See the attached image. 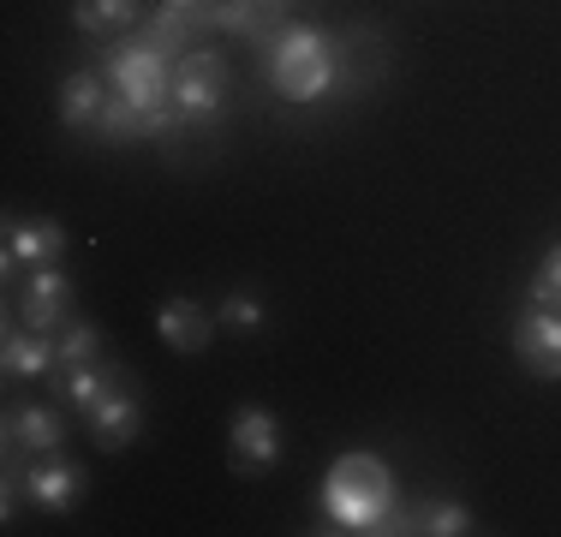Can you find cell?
<instances>
[{"instance_id":"6da1fadb","label":"cell","mask_w":561,"mask_h":537,"mask_svg":"<svg viewBox=\"0 0 561 537\" xmlns=\"http://www.w3.org/2000/svg\"><path fill=\"white\" fill-rule=\"evenodd\" d=\"M323 514L335 532H382L394 514V472L377 454H341L323 478Z\"/></svg>"},{"instance_id":"7a4b0ae2","label":"cell","mask_w":561,"mask_h":537,"mask_svg":"<svg viewBox=\"0 0 561 537\" xmlns=\"http://www.w3.org/2000/svg\"><path fill=\"white\" fill-rule=\"evenodd\" d=\"M270 84L287 102H317L341 84V43L311 24H287L270 43Z\"/></svg>"},{"instance_id":"3957f363","label":"cell","mask_w":561,"mask_h":537,"mask_svg":"<svg viewBox=\"0 0 561 537\" xmlns=\"http://www.w3.org/2000/svg\"><path fill=\"white\" fill-rule=\"evenodd\" d=\"M227 96H233V72L216 48H192L173 60V107H180L185 126L209 132L227 114Z\"/></svg>"},{"instance_id":"277c9868","label":"cell","mask_w":561,"mask_h":537,"mask_svg":"<svg viewBox=\"0 0 561 537\" xmlns=\"http://www.w3.org/2000/svg\"><path fill=\"white\" fill-rule=\"evenodd\" d=\"M102 78H108L114 96H126L144 114H168L173 107V66L168 54L144 48V43H119L102 54Z\"/></svg>"},{"instance_id":"5b68a950","label":"cell","mask_w":561,"mask_h":537,"mask_svg":"<svg viewBox=\"0 0 561 537\" xmlns=\"http://www.w3.org/2000/svg\"><path fill=\"white\" fill-rule=\"evenodd\" d=\"M514 353L519 365L543 382H561V311L550 305H531V311L514 317Z\"/></svg>"},{"instance_id":"8992f818","label":"cell","mask_w":561,"mask_h":537,"mask_svg":"<svg viewBox=\"0 0 561 537\" xmlns=\"http://www.w3.org/2000/svg\"><path fill=\"white\" fill-rule=\"evenodd\" d=\"M209 31H216V0H204V7H162L156 19H144L138 43L156 54H180V48L192 54Z\"/></svg>"},{"instance_id":"52a82bcc","label":"cell","mask_w":561,"mask_h":537,"mask_svg":"<svg viewBox=\"0 0 561 537\" xmlns=\"http://www.w3.org/2000/svg\"><path fill=\"white\" fill-rule=\"evenodd\" d=\"M138 430H144V407H138V395L126 388V376H119L108 395L90 407V442H96L102 454H119V448L138 442Z\"/></svg>"},{"instance_id":"ba28073f","label":"cell","mask_w":561,"mask_h":537,"mask_svg":"<svg viewBox=\"0 0 561 537\" xmlns=\"http://www.w3.org/2000/svg\"><path fill=\"white\" fill-rule=\"evenodd\" d=\"M227 442H233V454H239V472H257V466L280 460V424H275V412H263V407H239L233 424H227Z\"/></svg>"},{"instance_id":"9c48e42d","label":"cell","mask_w":561,"mask_h":537,"mask_svg":"<svg viewBox=\"0 0 561 537\" xmlns=\"http://www.w3.org/2000/svg\"><path fill=\"white\" fill-rule=\"evenodd\" d=\"M287 7L293 0H216V31H233L245 43L270 48L280 31H287Z\"/></svg>"},{"instance_id":"30bf717a","label":"cell","mask_w":561,"mask_h":537,"mask_svg":"<svg viewBox=\"0 0 561 537\" xmlns=\"http://www.w3.org/2000/svg\"><path fill=\"white\" fill-rule=\"evenodd\" d=\"M24 495H31L43 514H66V507L84 495V472H78L72 460H60V448H55V454H43V460L24 472Z\"/></svg>"},{"instance_id":"8fae6325","label":"cell","mask_w":561,"mask_h":537,"mask_svg":"<svg viewBox=\"0 0 561 537\" xmlns=\"http://www.w3.org/2000/svg\"><path fill=\"white\" fill-rule=\"evenodd\" d=\"M66 293H72V281L60 275L55 263H43V268H31V281L19 287V322L24 329H60V317H66Z\"/></svg>"},{"instance_id":"7c38bea8","label":"cell","mask_w":561,"mask_h":537,"mask_svg":"<svg viewBox=\"0 0 561 537\" xmlns=\"http://www.w3.org/2000/svg\"><path fill=\"white\" fill-rule=\"evenodd\" d=\"M0 365H7L12 382H31V376L43 382V376L60 365V341H48L43 329H24V322L12 317L7 322V358H0Z\"/></svg>"},{"instance_id":"4fadbf2b","label":"cell","mask_w":561,"mask_h":537,"mask_svg":"<svg viewBox=\"0 0 561 537\" xmlns=\"http://www.w3.org/2000/svg\"><path fill=\"white\" fill-rule=\"evenodd\" d=\"M156 329H162V341L173 353H204V346L216 341V322H209V311L192 299H168L162 317H156Z\"/></svg>"},{"instance_id":"5bb4252c","label":"cell","mask_w":561,"mask_h":537,"mask_svg":"<svg viewBox=\"0 0 561 537\" xmlns=\"http://www.w3.org/2000/svg\"><path fill=\"white\" fill-rule=\"evenodd\" d=\"M7 251L19 263H31V268H43V263H55L60 251H66V227L60 221H12L7 215Z\"/></svg>"},{"instance_id":"9a60e30c","label":"cell","mask_w":561,"mask_h":537,"mask_svg":"<svg viewBox=\"0 0 561 537\" xmlns=\"http://www.w3.org/2000/svg\"><path fill=\"white\" fill-rule=\"evenodd\" d=\"M60 436H66V424H60V412L55 407H19L7 419V454H19V448H31V454H55L60 448Z\"/></svg>"},{"instance_id":"2e32d148","label":"cell","mask_w":561,"mask_h":537,"mask_svg":"<svg viewBox=\"0 0 561 537\" xmlns=\"http://www.w3.org/2000/svg\"><path fill=\"white\" fill-rule=\"evenodd\" d=\"M114 90H108V78L102 72H72L60 84V119L72 132H84V126H96V114H102V102H108Z\"/></svg>"},{"instance_id":"e0dca14e","label":"cell","mask_w":561,"mask_h":537,"mask_svg":"<svg viewBox=\"0 0 561 537\" xmlns=\"http://www.w3.org/2000/svg\"><path fill=\"white\" fill-rule=\"evenodd\" d=\"M119 376H126V370H119L114 358H90V365H60V395L72 400V407H84V412H90V407H96V400L119 382Z\"/></svg>"},{"instance_id":"ac0fdd59","label":"cell","mask_w":561,"mask_h":537,"mask_svg":"<svg viewBox=\"0 0 561 537\" xmlns=\"http://www.w3.org/2000/svg\"><path fill=\"white\" fill-rule=\"evenodd\" d=\"M144 19L138 0H78L72 7V24L84 36H114V31H131V24Z\"/></svg>"},{"instance_id":"d6986e66","label":"cell","mask_w":561,"mask_h":537,"mask_svg":"<svg viewBox=\"0 0 561 537\" xmlns=\"http://www.w3.org/2000/svg\"><path fill=\"white\" fill-rule=\"evenodd\" d=\"M419 532L460 537V532H472V514H466L460 502H419Z\"/></svg>"},{"instance_id":"ffe728a7","label":"cell","mask_w":561,"mask_h":537,"mask_svg":"<svg viewBox=\"0 0 561 537\" xmlns=\"http://www.w3.org/2000/svg\"><path fill=\"white\" fill-rule=\"evenodd\" d=\"M90 358H102L96 322H72V329L60 334V365H90Z\"/></svg>"},{"instance_id":"44dd1931","label":"cell","mask_w":561,"mask_h":537,"mask_svg":"<svg viewBox=\"0 0 561 537\" xmlns=\"http://www.w3.org/2000/svg\"><path fill=\"white\" fill-rule=\"evenodd\" d=\"M221 322L233 334H257L263 329V305L251 299V293H227V305H221Z\"/></svg>"},{"instance_id":"7402d4cb","label":"cell","mask_w":561,"mask_h":537,"mask_svg":"<svg viewBox=\"0 0 561 537\" xmlns=\"http://www.w3.org/2000/svg\"><path fill=\"white\" fill-rule=\"evenodd\" d=\"M531 305H550V311H561V245L543 258L538 275H531Z\"/></svg>"},{"instance_id":"603a6c76","label":"cell","mask_w":561,"mask_h":537,"mask_svg":"<svg viewBox=\"0 0 561 537\" xmlns=\"http://www.w3.org/2000/svg\"><path fill=\"white\" fill-rule=\"evenodd\" d=\"M162 7H204V0H162Z\"/></svg>"}]
</instances>
